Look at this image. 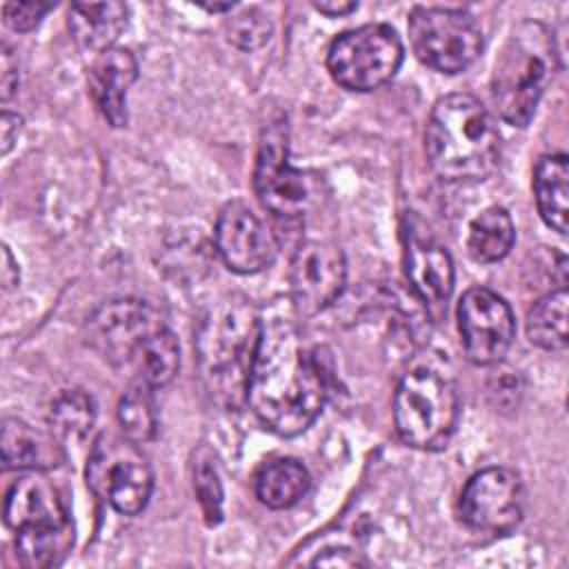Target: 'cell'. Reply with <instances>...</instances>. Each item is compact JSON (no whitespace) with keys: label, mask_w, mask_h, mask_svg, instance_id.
Wrapping results in <instances>:
<instances>
[{"label":"cell","mask_w":569,"mask_h":569,"mask_svg":"<svg viewBox=\"0 0 569 569\" xmlns=\"http://www.w3.org/2000/svg\"><path fill=\"white\" fill-rule=\"evenodd\" d=\"M327 373L287 320L262 322L249 367L244 398L253 416L273 433L307 431L327 402Z\"/></svg>","instance_id":"1"},{"label":"cell","mask_w":569,"mask_h":569,"mask_svg":"<svg viewBox=\"0 0 569 569\" xmlns=\"http://www.w3.org/2000/svg\"><path fill=\"white\" fill-rule=\"evenodd\" d=\"M425 149L429 167L440 180H487L500 160L498 122L478 98L449 93L429 113Z\"/></svg>","instance_id":"2"},{"label":"cell","mask_w":569,"mask_h":569,"mask_svg":"<svg viewBox=\"0 0 569 569\" xmlns=\"http://www.w3.org/2000/svg\"><path fill=\"white\" fill-rule=\"evenodd\" d=\"M558 69L553 33L538 20H525L507 36L491 73V98L500 118L527 127Z\"/></svg>","instance_id":"3"},{"label":"cell","mask_w":569,"mask_h":569,"mask_svg":"<svg viewBox=\"0 0 569 569\" xmlns=\"http://www.w3.org/2000/svg\"><path fill=\"white\" fill-rule=\"evenodd\" d=\"M4 522L16 531V551L22 567H56L71 551L73 525L69 509L58 487L40 471H31L9 487Z\"/></svg>","instance_id":"4"},{"label":"cell","mask_w":569,"mask_h":569,"mask_svg":"<svg viewBox=\"0 0 569 569\" xmlns=\"http://www.w3.org/2000/svg\"><path fill=\"white\" fill-rule=\"evenodd\" d=\"M262 320L242 296H227L209 307L196 333V351L204 380L224 398L244 391Z\"/></svg>","instance_id":"5"},{"label":"cell","mask_w":569,"mask_h":569,"mask_svg":"<svg viewBox=\"0 0 569 569\" xmlns=\"http://www.w3.org/2000/svg\"><path fill=\"white\" fill-rule=\"evenodd\" d=\"M456 385L431 369L409 371L393 398L396 431L409 447L438 451L447 447L458 422Z\"/></svg>","instance_id":"6"},{"label":"cell","mask_w":569,"mask_h":569,"mask_svg":"<svg viewBox=\"0 0 569 569\" xmlns=\"http://www.w3.org/2000/svg\"><path fill=\"white\" fill-rule=\"evenodd\" d=\"M405 47L393 27L362 24L340 33L327 51L331 78L349 91H373L387 84L400 69Z\"/></svg>","instance_id":"7"},{"label":"cell","mask_w":569,"mask_h":569,"mask_svg":"<svg viewBox=\"0 0 569 569\" xmlns=\"http://www.w3.org/2000/svg\"><path fill=\"white\" fill-rule=\"evenodd\" d=\"M87 485L122 516L140 513L153 489V473L133 440L102 433L87 462Z\"/></svg>","instance_id":"8"},{"label":"cell","mask_w":569,"mask_h":569,"mask_svg":"<svg viewBox=\"0 0 569 569\" xmlns=\"http://www.w3.org/2000/svg\"><path fill=\"white\" fill-rule=\"evenodd\" d=\"M409 42L427 67L440 73H460L482 51V31L462 9L413 7L409 13Z\"/></svg>","instance_id":"9"},{"label":"cell","mask_w":569,"mask_h":569,"mask_svg":"<svg viewBox=\"0 0 569 569\" xmlns=\"http://www.w3.org/2000/svg\"><path fill=\"white\" fill-rule=\"evenodd\" d=\"M253 189L260 204L282 222L302 220L313 204V182L305 171L289 162V133L282 118L262 129L253 169Z\"/></svg>","instance_id":"10"},{"label":"cell","mask_w":569,"mask_h":569,"mask_svg":"<svg viewBox=\"0 0 569 569\" xmlns=\"http://www.w3.org/2000/svg\"><path fill=\"white\" fill-rule=\"evenodd\" d=\"M167 327L156 307L138 298H120L98 307L87 320V345L116 367L138 365L149 340Z\"/></svg>","instance_id":"11"},{"label":"cell","mask_w":569,"mask_h":569,"mask_svg":"<svg viewBox=\"0 0 569 569\" xmlns=\"http://www.w3.org/2000/svg\"><path fill=\"white\" fill-rule=\"evenodd\" d=\"M458 331L471 362L496 365L511 347L516 320L505 298L487 287H471L458 300Z\"/></svg>","instance_id":"12"},{"label":"cell","mask_w":569,"mask_h":569,"mask_svg":"<svg viewBox=\"0 0 569 569\" xmlns=\"http://www.w3.org/2000/svg\"><path fill=\"white\" fill-rule=\"evenodd\" d=\"M347 282V260L329 240H305L298 244L289 267V289L296 311L305 318L331 307Z\"/></svg>","instance_id":"13"},{"label":"cell","mask_w":569,"mask_h":569,"mask_svg":"<svg viewBox=\"0 0 569 569\" xmlns=\"http://www.w3.org/2000/svg\"><path fill=\"white\" fill-rule=\"evenodd\" d=\"M522 482L507 467L476 471L460 493V516L476 531L507 533L522 520Z\"/></svg>","instance_id":"14"},{"label":"cell","mask_w":569,"mask_h":569,"mask_svg":"<svg viewBox=\"0 0 569 569\" xmlns=\"http://www.w3.org/2000/svg\"><path fill=\"white\" fill-rule=\"evenodd\" d=\"M213 240L222 262L242 276L267 269L278 256L273 231L240 200L227 202L216 220Z\"/></svg>","instance_id":"15"},{"label":"cell","mask_w":569,"mask_h":569,"mask_svg":"<svg viewBox=\"0 0 569 569\" xmlns=\"http://www.w3.org/2000/svg\"><path fill=\"white\" fill-rule=\"evenodd\" d=\"M405 273L413 293L429 309H447L456 271L449 251L416 231L405 233Z\"/></svg>","instance_id":"16"},{"label":"cell","mask_w":569,"mask_h":569,"mask_svg":"<svg viewBox=\"0 0 569 569\" xmlns=\"http://www.w3.org/2000/svg\"><path fill=\"white\" fill-rule=\"evenodd\" d=\"M138 78V62L124 47H111L96 56L89 69V93L111 127L127 124V93Z\"/></svg>","instance_id":"17"},{"label":"cell","mask_w":569,"mask_h":569,"mask_svg":"<svg viewBox=\"0 0 569 569\" xmlns=\"http://www.w3.org/2000/svg\"><path fill=\"white\" fill-rule=\"evenodd\" d=\"M129 9L124 2H73L69 7V33L87 51L102 53L113 47L127 27Z\"/></svg>","instance_id":"18"},{"label":"cell","mask_w":569,"mask_h":569,"mask_svg":"<svg viewBox=\"0 0 569 569\" xmlns=\"http://www.w3.org/2000/svg\"><path fill=\"white\" fill-rule=\"evenodd\" d=\"M0 451L4 469L40 471L62 460L60 440L53 433L38 431L18 418H4Z\"/></svg>","instance_id":"19"},{"label":"cell","mask_w":569,"mask_h":569,"mask_svg":"<svg viewBox=\"0 0 569 569\" xmlns=\"http://www.w3.org/2000/svg\"><path fill=\"white\" fill-rule=\"evenodd\" d=\"M533 193L540 218L547 227L565 236L569 218V167L565 153H547L538 160Z\"/></svg>","instance_id":"20"},{"label":"cell","mask_w":569,"mask_h":569,"mask_svg":"<svg viewBox=\"0 0 569 569\" xmlns=\"http://www.w3.org/2000/svg\"><path fill=\"white\" fill-rule=\"evenodd\" d=\"M309 487L311 476L296 458H273L264 462L253 478L256 498L269 509H289L298 505Z\"/></svg>","instance_id":"21"},{"label":"cell","mask_w":569,"mask_h":569,"mask_svg":"<svg viewBox=\"0 0 569 569\" xmlns=\"http://www.w3.org/2000/svg\"><path fill=\"white\" fill-rule=\"evenodd\" d=\"M516 242L511 216L502 207H489L476 216L467 233V251L476 262L491 264L502 260Z\"/></svg>","instance_id":"22"},{"label":"cell","mask_w":569,"mask_h":569,"mask_svg":"<svg viewBox=\"0 0 569 569\" xmlns=\"http://www.w3.org/2000/svg\"><path fill=\"white\" fill-rule=\"evenodd\" d=\"M567 287L549 291L527 313V336L529 340L547 351H562L567 347Z\"/></svg>","instance_id":"23"},{"label":"cell","mask_w":569,"mask_h":569,"mask_svg":"<svg viewBox=\"0 0 569 569\" xmlns=\"http://www.w3.org/2000/svg\"><path fill=\"white\" fill-rule=\"evenodd\" d=\"M96 422V405L82 389H64L56 396L49 409L51 433L60 442L82 440Z\"/></svg>","instance_id":"24"},{"label":"cell","mask_w":569,"mask_h":569,"mask_svg":"<svg viewBox=\"0 0 569 569\" xmlns=\"http://www.w3.org/2000/svg\"><path fill=\"white\" fill-rule=\"evenodd\" d=\"M118 422L122 436H127L136 445L149 442L156 436L158 411L151 385H147L144 380H136L129 385L118 402Z\"/></svg>","instance_id":"25"},{"label":"cell","mask_w":569,"mask_h":569,"mask_svg":"<svg viewBox=\"0 0 569 569\" xmlns=\"http://www.w3.org/2000/svg\"><path fill=\"white\" fill-rule=\"evenodd\" d=\"M180 369V347H178V338L169 327H162L144 347L138 365H136V373L138 380H144L147 385L156 387H164L173 380V376Z\"/></svg>","instance_id":"26"},{"label":"cell","mask_w":569,"mask_h":569,"mask_svg":"<svg viewBox=\"0 0 569 569\" xmlns=\"http://www.w3.org/2000/svg\"><path fill=\"white\" fill-rule=\"evenodd\" d=\"M227 38L242 51H253L271 38V22L260 9H244L227 22Z\"/></svg>","instance_id":"27"},{"label":"cell","mask_w":569,"mask_h":569,"mask_svg":"<svg viewBox=\"0 0 569 569\" xmlns=\"http://www.w3.org/2000/svg\"><path fill=\"white\" fill-rule=\"evenodd\" d=\"M193 489L204 518L211 525L218 522L222 516V487L211 458H198V462L193 465Z\"/></svg>","instance_id":"28"},{"label":"cell","mask_w":569,"mask_h":569,"mask_svg":"<svg viewBox=\"0 0 569 569\" xmlns=\"http://www.w3.org/2000/svg\"><path fill=\"white\" fill-rule=\"evenodd\" d=\"M53 7H56L53 2H40V0L7 2L2 7V18H4L7 27H11L13 31H31L40 24L44 13L51 11Z\"/></svg>","instance_id":"29"},{"label":"cell","mask_w":569,"mask_h":569,"mask_svg":"<svg viewBox=\"0 0 569 569\" xmlns=\"http://www.w3.org/2000/svg\"><path fill=\"white\" fill-rule=\"evenodd\" d=\"M313 567H362L367 560L349 547H331L311 560Z\"/></svg>","instance_id":"30"},{"label":"cell","mask_w":569,"mask_h":569,"mask_svg":"<svg viewBox=\"0 0 569 569\" xmlns=\"http://www.w3.org/2000/svg\"><path fill=\"white\" fill-rule=\"evenodd\" d=\"M0 69H2V73H0V98L7 102L18 91V60L13 58V53L7 44H2Z\"/></svg>","instance_id":"31"},{"label":"cell","mask_w":569,"mask_h":569,"mask_svg":"<svg viewBox=\"0 0 569 569\" xmlns=\"http://www.w3.org/2000/svg\"><path fill=\"white\" fill-rule=\"evenodd\" d=\"M18 131H20V118L16 113H9L4 111L2 113V120H0V142H2V153L7 156L18 138Z\"/></svg>","instance_id":"32"},{"label":"cell","mask_w":569,"mask_h":569,"mask_svg":"<svg viewBox=\"0 0 569 569\" xmlns=\"http://www.w3.org/2000/svg\"><path fill=\"white\" fill-rule=\"evenodd\" d=\"M313 9L320 11L322 16L338 18V16H347V13L356 11L358 2H351V0H320V2H313Z\"/></svg>","instance_id":"33"},{"label":"cell","mask_w":569,"mask_h":569,"mask_svg":"<svg viewBox=\"0 0 569 569\" xmlns=\"http://www.w3.org/2000/svg\"><path fill=\"white\" fill-rule=\"evenodd\" d=\"M2 264H4V267H2V282H4L7 289H11V287L18 284L20 273H18V267H16L13 258H11V253H9V247L2 249Z\"/></svg>","instance_id":"34"},{"label":"cell","mask_w":569,"mask_h":569,"mask_svg":"<svg viewBox=\"0 0 569 569\" xmlns=\"http://www.w3.org/2000/svg\"><path fill=\"white\" fill-rule=\"evenodd\" d=\"M200 7L211 13H222V11H231L236 4L233 2H213V4H200Z\"/></svg>","instance_id":"35"}]
</instances>
